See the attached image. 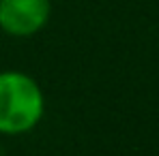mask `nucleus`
Returning a JSON list of instances; mask_svg holds the SVG:
<instances>
[{
    "label": "nucleus",
    "mask_w": 159,
    "mask_h": 156,
    "mask_svg": "<svg viewBox=\"0 0 159 156\" xmlns=\"http://www.w3.org/2000/svg\"><path fill=\"white\" fill-rule=\"evenodd\" d=\"M43 92L26 73H0V133L20 135L34 129L43 116Z\"/></svg>",
    "instance_id": "nucleus-1"
},
{
    "label": "nucleus",
    "mask_w": 159,
    "mask_h": 156,
    "mask_svg": "<svg viewBox=\"0 0 159 156\" xmlns=\"http://www.w3.org/2000/svg\"><path fill=\"white\" fill-rule=\"evenodd\" d=\"M50 0H0V28L11 36H30L45 26Z\"/></svg>",
    "instance_id": "nucleus-2"
}]
</instances>
